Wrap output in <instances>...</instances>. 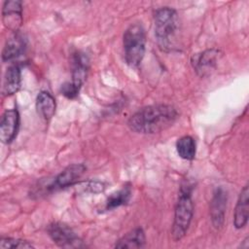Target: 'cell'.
Instances as JSON below:
<instances>
[{"instance_id": "7c38bea8", "label": "cell", "mask_w": 249, "mask_h": 249, "mask_svg": "<svg viewBox=\"0 0 249 249\" xmlns=\"http://www.w3.org/2000/svg\"><path fill=\"white\" fill-rule=\"evenodd\" d=\"M249 192L248 186L246 185L240 192L237 203L234 211L233 224L236 229L243 228L248 221V209H249Z\"/></svg>"}, {"instance_id": "7a4b0ae2", "label": "cell", "mask_w": 249, "mask_h": 249, "mask_svg": "<svg viewBox=\"0 0 249 249\" xmlns=\"http://www.w3.org/2000/svg\"><path fill=\"white\" fill-rule=\"evenodd\" d=\"M155 35L160 47L171 48L179 29V18L175 10L169 7H162L154 16Z\"/></svg>"}, {"instance_id": "d6986e66", "label": "cell", "mask_w": 249, "mask_h": 249, "mask_svg": "<svg viewBox=\"0 0 249 249\" xmlns=\"http://www.w3.org/2000/svg\"><path fill=\"white\" fill-rule=\"evenodd\" d=\"M0 248L7 249V248H33V245L26 240L18 239V238H12V237H2L0 239Z\"/></svg>"}, {"instance_id": "ba28073f", "label": "cell", "mask_w": 249, "mask_h": 249, "mask_svg": "<svg viewBox=\"0 0 249 249\" xmlns=\"http://www.w3.org/2000/svg\"><path fill=\"white\" fill-rule=\"evenodd\" d=\"M2 18L4 25L10 30L16 32L22 22V5L20 1H5L2 10Z\"/></svg>"}, {"instance_id": "8992f818", "label": "cell", "mask_w": 249, "mask_h": 249, "mask_svg": "<svg viewBox=\"0 0 249 249\" xmlns=\"http://www.w3.org/2000/svg\"><path fill=\"white\" fill-rule=\"evenodd\" d=\"M19 124V115L17 109L6 110L0 122V139L3 143H11L18 132Z\"/></svg>"}, {"instance_id": "52a82bcc", "label": "cell", "mask_w": 249, "mask_h": 249, "mask_svg": "<svg viewBox=\"0 0 249 249\" xmlns=\"http://www.w3.org/2000/svg\"><path fill=\"white\" fill-rule=\"evenodd\" d=\"M227 199L228 196L226 191L223 188H217L213 194V197L210 202L211 221L216 229H220L224 225Z\"/></svg>"}, {"instance_id": "6da1fadb", "label": "cell", "mask_w": 249, "mask_h": 249, "mask_svg": "<svg viewBox=\"0 0 249 249\" xmlns=\"http://www.w3.org/2000/svg\"><path fill=\"white\" fill-rule=\"evenodd\" d=\"M177 118L178 112L173 106L158 104L141 108L129 118L127 124L135 132L152 134L171 126Z\"/></svg>"}, {"instance_id": "ffe728a7", "label": "cell", "mask_w": 249, "mask_h": 249, "mask_svg": "<svg viewBox=\"0 0 249 249\" xmlns=\"http://www.w3.org/2000/svg\"><path fill=\"white\" fill-rule=\"evenodd\" d=\"M80 89L81 88H79L78 86H76L72 82H68V83H65L61 86L60 91L65 97H67L69 99H72V98H75L78 95V93L80 91Z\"/></svg>"}, {"instance_id": "8fae6325", "label": "cell", "mask_w": 249, "mask_h": 249, "mask_svg": "<svg viewBox=\"0 0 249 249\" xmlns=\"http://www.w3.org/2000/svg\"><path fill=\"white\" fill-rule=\"evenodd\" d=\"M25 49V39L18 32L16 31L14 34L7 39L4 49L2 51L3 61L13 60L22 54Z\"/></svg>"}, {"instance_id": "5b68a950", "label": "cell", "mask_w": 249, "mask_h": 249, "mask_svg": "<svg viewBox=\"0 0 249 249\" xmlns=\"http://www.w3.org/2000/svg\"><path fill=\"white\" fill-rule=\"evenodd\" d=\"M48 232L55 244L64 248H80L84 244L78 235L66 225L54 222L49 225Z\"/></svg>"}, {"instance_id": "9a60e30c", "label": "cell", "mask_w": 249, "mask_h": 249, "mask_svg": "<svg viewBox=\"0 0 249 249\" xmlns=\"http://www.w3.org/2000/svg\"><path fill=\"white\" fill-rule=\"evenodd\" d=\"M89 67V58L83 53H76L73 56V70H72V83L82 87L86 80L87 71Z\"/></svg>"}, {"instance_id": "277c9868", "label": "cell", "mask_w": 249, "mask_h": 249, "mask_svg": "<svg viewBox=\"0 0 249 249\" xmlns=\"http://www.w3.org/2000/svg\"><path fill=\"white\" fill-rule=\"evenodd\" d=\"M191 186L182 187L175 206L172 236L174 240H180L187 232L194 214V204L191 197Z\"/></svg>"}, {"instance_id": "2e32d148", "label": "cell", "mask_w": 249, "mask_h": 249, "mask_svg": "<svg viewBox=\"0 0 249 249\" xmlns=\"http://www.w3.org/2000/svg\"><path fill=\"white\" fill-rule=\"evenodd\" d=\"M145 233L141 228H135L118 240L116 248H142L145 245Z\"/></svg>"}, {"instance_id": "4fadbf2b", "label": "cell", "mask_w": 249, "mask_h": 249, "mask_svg": "<svg viewBox=\"0 0 249 249\" xmlns=\"http://www.w3.org/2000/svg\"><path fill=\"white\" fill-rule=\"evenodd\" d=\"M20 88V68L17 64L9 66L4 74L2 84L3 95H12Z\"/></svg>"}, {"instance_id": "5bb4252c", "label": "cell", "mask_w": 249, "mask_h": 249, "mask_svg": "<svg viewBox=\"0 0 249 249\" xmlns=\"http://www.w3.org/2000/svg\"><path fill=\"white\" fill-rule=\"evenodd\" d=\"M36 110L42 119L45 121L51 120L55 113V100L53 96L48 91H40L36 99Z\"/></svg>"}, {"instance_id": "3957f363", "label": "cell", "mask_w": 249, "mask_h": 249, "mask_svg": "<svg viewBox=\"0 0 249 249\" xmlns=\"http://www.w3.org/2000/svg\"><path fill=\"white\" fill-rule=\"evenodd\" d=\"M124 50L126 63L133 68L140 65L145 53V30L139 23L129 25L124 33Z\"/></svg>"}, {"instance_id": "ac0fdd59", "label": "cell", "mask_w": 249, "mask_h": 249, "mask_svg": "<svg viewBox=\"0 0 249 249\" xmlns=\"http://www.w3.org/2000/svg\"><path fill=\"white\" fill-rule=\"evenodd\" d=\"M176 149L182 159L191 160L196 156V141L193 137L185 135L177 140Z\"/></svg>"}, {"instance_id": "e0dca14e", "label": "cell", "mask_w": 249, "mask_h": 249, "mask_svg": "<svg viewBox=\"0 0 249 249\" xmlns=\"http://www.w3.org/2000/svg\"><path fill=\"white\" fill-rule=\"evenodd\" d=\"M131 196V188L129 185L124 186L121 190L113 193L111 196H108L106 203H105V209L111 210L116 207H119L121 205L125 204Z\"/></svg>"}, {"instance_id": "30bf717a", "label": "cell", "mask_w": 249, "mask_h": 249, "mask_svg": "<svg viewBox=\"0 0 249 249\" xmlns=\"http://www.w3.org/2000/svg\"><path fill=\"white\" fill-rule=\"evenodd\" d=\"M219 51L215 49L204 51L198 54H195L192 58L194 69L201 76H205L214 69L218 58Z\"/></svg>"}, {"instance_id": "9c48e42d", "label": "cell", "mask_w": 249, "mask_h": 249, "mask_svg": "<svg viewBox=\"0 0 249 249\" xmlns=\"http://www.w3.org/2000/svg\"><path fill=\"white\" fill-rule=\"evenodd\" d=\"M86 171V166L83 163H73L64 168L53 182L55 188H67L76 184Z\"/></svg>"}]
</instances>
